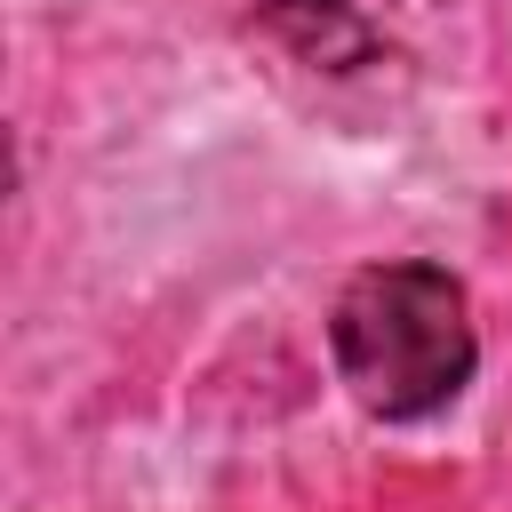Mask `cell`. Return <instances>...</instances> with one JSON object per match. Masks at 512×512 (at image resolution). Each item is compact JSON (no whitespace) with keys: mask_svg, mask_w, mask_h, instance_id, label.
<instances>
[{"mask_svg":"<svg viewBox=\"0 0 512 512\" xmlns=\"http://www.w3.org/2000/svg\"><path fill=\"white\" fill-rule=\"evenodd\" d=\"M328 352L368 416L408 424V416L448 408L472 384L480 336H472L464 288L440 264L392 256V264H368L344 280V296L328 312Z\"/></svg>","mask_w":512,"mask_h":512,"instance_id":"1","label":"cell"},{"mask_svg":"<svg viewBox=\"0 0 512 512\" xmlns=\"http://www.w3.org/2000/svg\"><path fill=\"white\" fill-rule=\"evenodd\" d=\"M256 8L296 56L328 64V72L368 64L384 40V16H392V0H256Z\"/></svg>","mask_w":512,"mask_h":512,"instance_id":"2","label":"cell"}]
</instances>
